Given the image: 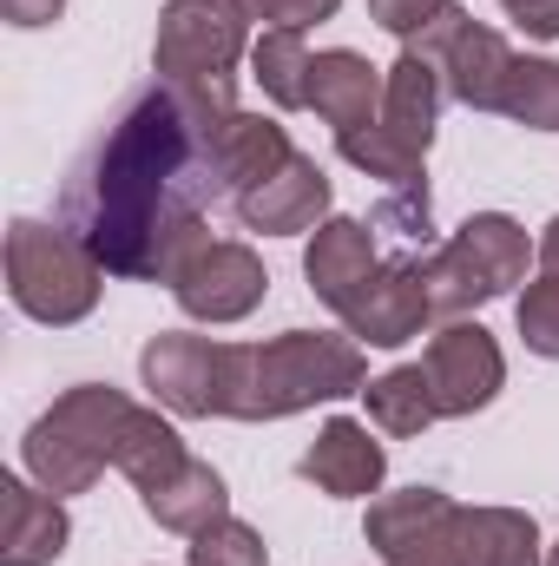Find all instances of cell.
Wrapping results in <instances>:
<instances>
[{
  "label": "cell",
  "instance_id": "cell-25",
  "mask_svg": "<svg viewBox=\"0 0 559 566\" xmlns=\"http://www.w3.org/2000/svg\"><path fill=\"white\" fill-rule=\"evenodd\" d=\"M342 158L356 165V171H369V178H382L389 191H409V185H428V171H421V151H409V145L395 139L382 119L376 126H362V133H342Z\"/></svg>",
  "mask_w": 559,
  "mask_h": 566
},
{
  "label": "cell",
  "instance_id": "cell-21",
  "mask_svg": "<svg viewBox=\"0 0 559 566\" xmlns=\"http://www.w3.org/2000/svg\"><path fill=\"white\" fill-rule=\"evenodd\" d=\"M184 461H191V448L178 441V428L165 422L158 409H133V416H126L119 461H113V468H119V474H126L139 494H145V488H158V481H171Z\"/></svg>",
  "mask_w": 559,
  "mask_h": 566
},
{
  "label": "cell",
  "instance_id": "cell-30",
  "mask_svg": "<svg viewBox=\"0 0 559 566\" xmlns=\"http://www.w3.org/2000/svg\"><path fill=\"white\" fill-rule=\"evenodd\" d=\"M507 7V20L520 27V33H534V40H559V0H500Z\"/></svg>",
  "mask_w": 559,
  "mask_h": 566
},
{
  "label": "cell",
  "instance_id": "cell-5",
  "mask_svg": "<svg viewBox=\"0 0 559 566\" xmlns=\"http://www.w3.org/2000/svg\"><path fill=\"white\" fill-rule=\"evenodd\" d=\"M106 290V264L86 251L80 231L66 224H40V218H13L7 224V296L33 316V323H80L93 316Z\"/></svg>",
  "mask_w": 559,
  "mask_h": 566
},
{
  "label": "cell",
  "instance_id": "cell-28",
  "mask_svg": "<svg viewBox=\"0 0 559 566\" xmlns=\"http://www.w3.org/2000/svg\"><path fill=\"white\" fill-rule=\"evenodd\" d=\"M454 0H369V13H376V27H389V33H402V40H415L428 20H441Z\"/></svg>",
  "mask_w": 559,
  "mask_h": 566
},
{
  "label": "cell",
  "instance_id": "cell-13",
  "mask_svg": "<svg viewBox=\"0 0 559 566\" xmlns=\"http://www.w3.org/2000/svg\"><path fill=\"white\" fill-rule=\"evenodd\" d=\"M382 474H389L382 441L362 422H349V416L323 422V434H316L309 454H303V481H316V488L336 494V501H369V494L382 488Z\"/></svg>",
  "mask_w": 559,
  "mask_h": 566
},
{
  "label": "cell",
  "instance_id": "cell-23",
  "mask_svg": "<svg viewBox=\"0 0 559 566\" xmlns=\"http://www.w3.org/2000/svg\"><path fill=\"white\" fill-rule=\"evenodd\" d=\"M362 402H369V422L382 428V434H421V428L441 416V409H434V389H428V369H421V363H402V369L376 376V382L362 389Z\"/></svg>",
  "mask_w": 559,
  "mask_h": 566
},
{
  "label": "cell",
  "instance_id": "cell-6",
  "mask_svg": "<svg viewBox=\"0 0 559 566\" xmlns=\"http://www.w3.org/2000/svg\"><path fill=\"white\" fill-rule=\"evenodd\" d=\"M527 231L507 218V211H474L447 244H434L421 258V283H428V310L441 323H461L467 310L507 296L514 283H527Z\"/></svg>",
  "mask_w": 559,
  "mask_h": 566
},
{
  "label": "cell",
  "instance_id": "cell-3",
  "mask_svg": "<svg viewBox=\"0 0 559 566\" xmlns=\"http://www.w3.org/2000/svg\"><path fill=\"white\" fill-rule=\"evenodd\" d=\"M139 402H126L113 382H80L66 389L40 422L27 428L20 441V461L27 474L46 488V494H86L113 461H119V434H126V416Z\"/></svg>",
  "mask_w": 559,
  "mask_h": 566
},
{
  "label": "cell",
  "instance_id": "cell-8",
  "mask_svg": "<svg viewBox=\"0 0 559 566\" xmlns=\"http://www.w3.org/2000/svg\"><path fill=\"white\" fill-rule=\"evenodd\" d=\"M145 389L171 409V416H224V382H231V343H211V336H191V329H165L151 336L139 356Z\"/></svg>",
  "mask_w": 559,
  "mask_h": 566
},
{
  "label": "cell",
  "instance_id": "cell-16",
  "mask_svg": "<svg viewBox=\"0 0 559 566\" xmlns=\"http://www.w3.org/2000/svg\"><path fill=\"white\" fill-rule=\"evenodd\" d=\"M303 277L342 316L349 296L376 277V224H362V218H323L316 238H309V251H303Z\"/></svg>",
  "mask_w": 559,
  "mask_h": 566
},
{
  "label": "cell",
  "instance_id": "cell-19",
  "mask_svg": "<svg viewBox=\"0 0 559 566\" xmlns=\"http://www.w3.org/2000/svg\"><path fill=\"white\" fill-rule=\"evenodd\" d=\"M145 514L165 527V534H204L211 521H224V507H231V494H224V474L211 468V461H184L171 481H158V488H145L139 494Z\"/></svg>",
  "mask_w": 559,
  "mask_h": 566
},
{
  "label": "cell",
  "instance_id": "cell-14",
  "mask_svg": "<svg viewBox=\"0 0 559 566\" xmlns=\"http://www.w3.org/2000/svg\"><path fill=\"white\" fill-rule=\"evenodd\" d=\"M73 541V521L60 507V494L27 488V481H0V566H53Z\"/></svg>",
  "mask_w": 559,
  "mask_h": 566
},
{
  "label": "cell",
  "instance_id": "cell-15",
  "mask_svg": "<svg viewBox=\"0 0 559 566\" xmlns=\"http://www.w3.org/2000/svg\"><path fill=\"white\" fill-rule=\"evenodd\" d=\"M382 86H389V73L369 66V60L349 53V46H329V53H316V66H309V106H316V119L336 126V139L382 119Z\"/></svg>",
  "mask_w": 559,
  "mask_h": 566
},
{
  "label": "cell",
  "instance_id": "cell-18",
  "mask_svg": "<svg viewBox=\"0 0 559 566\" xmlns=\"http://www.w3.org/2000/svg\"><path fill=\"white\" fill-rule=\"evenodd\" d=\"M441 99H447L441 66H434L428 53H415V46H402V60L389 66V86H382V126L409 145V151L428 158V145H434V119H441Z\"/></svg>",
  "mask_w": 559,
  "mask_h": 566
},
{
  "label": "cell",
  "instance_id": "cell-9",
  "mask_svg": "<svg viewBox=\"0 0 559 566\" xmlns=\"http://www.w3.org/2000/svg\"><path fill=\"white\" fill-rule=\"evenodd\" d=\"M264 290H271L264 258H257L251 244H238V238L198 244V258H191V264L178 271V283H171L178 310L198 316V323H244V316L264 303Z\"/></svg>",
  "mask_w": 559,
  "mask_h": 566
},
{
  "label": "cell",
  "instance_id": "cell-20",
  "mask_svg": "<svg viewBox=\"0 0 559 566\" xmlns=\"http://www.w3.org/2000/svg\"><path fill=\"white\" fill-rule=\"evenodd\" d=\"M461 566H547L540 521L520 507H461Z\"/></svg>",
  "mask_w": 559,
  "mask_h": 566
},
{
  "label": "cell",
  "instance_id": "cell-33",
  "mask_svg": "<svg viewBox=\"0 0 559 566\" xmlns=\"http://www.w3.org/2000/svg\"><path fill=\"white\" fill-rule=\"evenodd\" d=\"M547 566H559V547H553V554H547Z\"/></svg>",
  "mask_w": 559,
  "mask_h": 566
},
{
  "label": "cell",
  "instance_id": "cell-26",
  "mask_svg": "<svg viewBox=\"0 0 559 566\" xmlns=\"http://www.w3.org/2000/svg\"><path fill=\"white\" fill-rule=\"evenodd\" d=\"M184 566H271V547H264L257 527H244V521L224 514L204 534H191V560Z\"/></svg>",
  "mask_w": 559,
  "mask_h": 566
},
{
  "label": "cell",
  "instance_id": "cell-29",
  "mask_svg": "<svg viewBox=\"0 0 559 566\" xmlns=\"http://www.w3.org/2000/svg\"><path fill=\"white\" fill-rule=\"evenodd\" d=\"M251 20H271V27H316V20H336L342 0H244Z\"/></svg>",
  "mask_w": 559,
  "mask_h": 566
},
{
  "label": "cell",
  "instance_id": "cell-7",
  "mask_svg": "<svg viewBox=\"0 0 559 566\" xmlns=\"http://www.w3.org/2000/svg\"><path fill=\"white\" fill-rule=\"evenodd\" d=\"M409 46H415V53H428V60L441 66L447 99H461L467 113H500L507 73H514V46H507L494 27H481L474 13L447 7L441 20H428V27H421Z\"/></svg>",
  "mask_w": 559,
  "mask_h": 566
},
{
  "label": "cell",
  "instance_id": "cell-4",
  "mask_svg": "<svg viewBox=\"0 0 559 566\" xmlns=\"http://www.w3.org/2000/svg\"><path fill=\"white\" fill-rule=\"evenodd\" d=\"M244 46H251V7L244 0H165L151 66H158L165 86L191 93L198 106L238 113L231 80H238Z\"/></svg>",
  "mask_w": 559,
  "mask_h": 566
},
{
  "label": "cell",
  "instance_id": "cell-11",
  "mask_svg": "<svg viewBox=\"0 0 559 566\" xmlns=\"http://www.w3.org/2000/svg\"><path fill=\"white\" fill-rule=\"evenodd\" d=\"M421 323H434L428 310V283H421V258H395L376 264V277L362 283L342 310V329L362 349H402L409 336H421Z\"/></svg>",
  "mask_w": 559,
  "mask_h": 566
},
{
  "label": "cell",
  "instance_id": "cell-1",
  "mask_svg": "<svg viewBox=\"0 0 559 566\" xmlns=\"http://www.w3.org/2000/svg\"><path fill=\"white\" fill-rule=\"evenodd\" d=\"M224 119L231 113H211L165 80L126 93V106L73 165L60 198V224L86 238L106 277L178 283L198 244H211L204 211L224 198L211 133Z\"/></svg>",
  "mask_w": 559,
  "mask_h": 566
},
{
  "label": "cell",
  "instance_id": "cell-12",
  "mask_svg": "<svg viewBox=\"0 0 559 566\" xmlns=\"http://www.w3.org/2000/svg\"><path fill=\"white\" fill-rule=\"evenodd\" d=\"M238 218H244V231H264V238L316 231V224L329 218V171L296 151L283 171H271L264 185H251V191L238 198Z\"/></svg>",
  "mask_w": 559,
  "mask_h": 566
},
{
  "label": "cell",
  "instance_id": "cell-22",
  "mask_svg": "<svg viewBox=\"0 0 559 566\" xmlns=\"http://www.w3.org/2000/svg\"><path fill=\"white\" fill-rule=\"evenodd\" d=\"M309 66H316V53L303 46V27H271L251 46V80L271 93V106H283V113L309 106Z\"/></svg>",
  "mask_w": 559,
  "mask_h": 566
},
{
  "label": "cell",
  "instance_id": "cell-27",
  "mask_svg": "<svg viewBox=\"0 0 559 566\" xmlns=\"http://www.w3.org/2000/svg\"><path fill=\"white\" fill-rule=\"evenodd\" d=\"M514 323H520V343H527L534 356L559 363V277L527 283L520 303H514Z\"/></svg>",
  "mask_w": 559,
  "mask_h": 566
},
{
  "label": "cell",
  "instance_id": "cell-31",
  "mask_svg": "<svg viewBox=\"0 0 559 566\" xmlns=\"http://www.w3.org/2000/svg\"><path fill=\"white\" fill-rule=\"evenodd\" d=\"M0 13H7V27H53L66 13V0H0Z\"/></svg>",
  "mask_w": 559,
  "mask_h": 566
},
{
  "label": "cell",
  "instance_id": "cell-2",
  "mask_svg": "<svg viewBox=\"0 0 559 566\" xmlns=\"http://www.w3.org/2000/svg\"><path fill=\"white\" fill-rule=\"evenodd\" d=\"M369 389V356L356 336L329 329H283L271 343H231L224 416L231 422H283L336 396Z\"/></svg>",
  "mask_w": 559,
  "mask_h": 566
},
{
  "label": "cell",
  "instance_id": "cell-17",
  "mask_svg": "<svg viewBox=\"0 0 559 566\" xmlns=\"http://www.w3.org/2000/svg\"><path fill=\"white\" fill-rule=\"evenodd\" d=\"M289 158H296L289 133H283L277 119H264V113H231V119L211 133V165H218L224 198H244L251 185H264V178L283 171Z\"/></svg>",
  "mask_w": 559,
  "mask_h": 566
},
{
  "label": "cell",
  "instance_id": "cell-24",
  "mask_svg": "<svg viewBox=\"0 0 559 566\" xmlns=\"http://www.w3.org/2000/svg\"><path fill=\"white\" fill-rule=\"evenodd\" d=\"M500 113L527 133H559V60H520L514 53V73H507V93H500Z\"/></svg>",
  "mask_w": 559,
  "mask_h": 566
},
{
  "label": "cell",
  "instance_id": "cell-10",
  "mask_svg": "<svg viewBox=\"0 0 559 566\" xmlns=\"http://www.w3.org/2000/svg\"><path fill=\"white\" fill-rule=\"evenodd\" d=\"M421 369H428V389H434V409H441V416H474V409H487V402L500 396V382H507L500 343H494L481 323H467V316L434 329Z\"/></svg>",
  "mask_w": 559,
  "mask_h": 566
},
{
  "label": "cell",
  "instance_id": "cell-32",
  "mask_svg": "<svg viewBox=\"0 0 559 566\" xmlns=\"http://www.w3.org/2000/svg\"><path fill=\"white\" fill-rule=\"evenodd\" d=\"M540 264H547V277H559V218L547 224V238H540Z\"/></svg>",
  "mask_w": 559,
  "mask_h": 566
}]
</instances>
